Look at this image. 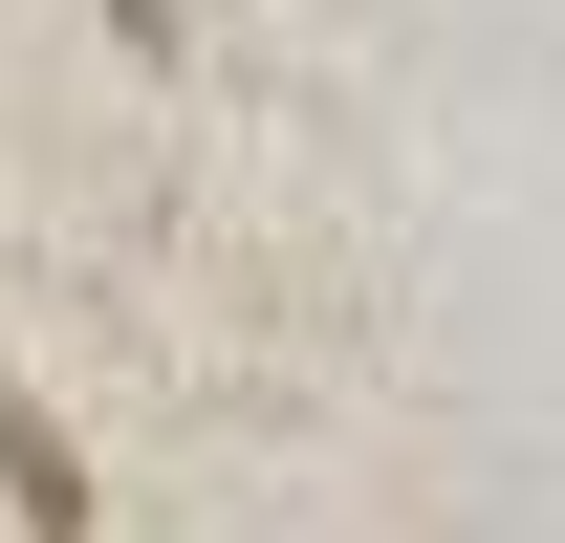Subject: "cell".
<instances>
[{
	"instance_id": "cell-1",
	"label": "cell",
	"mask_w": 565,
	"mask_h": 543,
	"mask_svg": "<svg viewBox=\"0 0 565 543\" xmlns=\"http://www.w3.org/2000/svg\"><path fill=\"white\" fill-rule=\"evenodd\" d=\"M0 478H22V543H87V478H66L44 413H0Z\"/></svg>"
}]
</instances>
